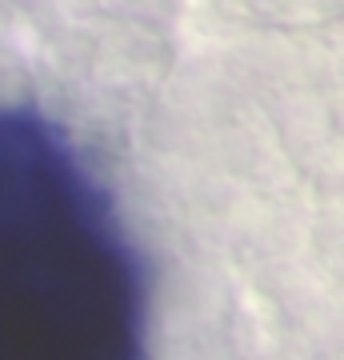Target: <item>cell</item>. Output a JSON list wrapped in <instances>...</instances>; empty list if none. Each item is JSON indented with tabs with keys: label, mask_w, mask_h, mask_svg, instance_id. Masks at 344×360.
I'll return each mask as SVG.
<instances>
[{
	"label": "cell",
	"mask_w": 344,
	"mask_h": 360,
	"mask_svg": "<svg viewBox=\"0 0 344 360\" xmlns=\"http://www.w3.org/2000/svg\"><path fill=\"white\" fill-rule=\"evenodd\" d=\"M148 272L52 116L0 104V360H153Z\"/></svg>",
	"instance_id": "6da1fadb"
}]
</instances>
